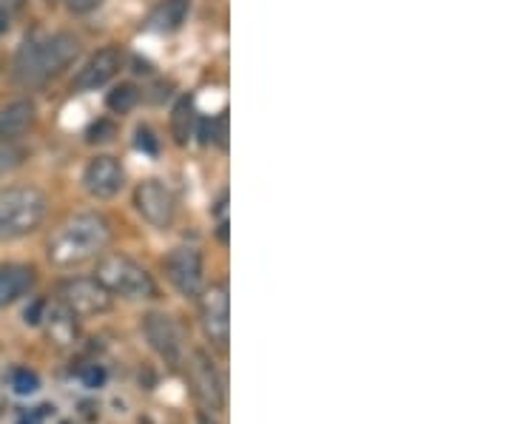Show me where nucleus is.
Wrapping results in <instances>:
<instances>
[{"mask_svg": "<svg viewBox=\"0 0 512 424\" xmlns=\"http://www.w3.org/2000/svg\"><path fill=\"white\" fill-rule=\"evenodd\" d=\"M137 100H140L137 89H134L131 83H123V86H117L114 92H109V97H106V106H109L114 114H126V111H131L134 106H137Z\"/></svg>", "mask_w": 512, "mask_h": 424, "instance_id": "17", "label": "nucleus"}, {"mask_svg": "<svg viewBox=\"0 0 512 424\" xmlns=\"http://www.w3.org/2000/svg\"><path fill=\"white\" fill-rule=\"evenodd\" d=\"M49 319V333L55 336L60 345H66V342H72L74 333H77V325H74V319L77 316L66 308V305H60L52 311V316H46Z\"/></svg>", "mask_w": 512, "mask_h": 424, "instance_id": "16", "label": "nucleus"}, {"mask_svg": "<svg viewBox=\"0 0 512 424\" xmlns=\"http://www.w3.org/2000/svg\"><path fill=\"white\" fill-rule=\"evenodd\" d=\"M137 146H140V148L146 146L148 151H157V146H154V140H151V131H148V129L137 131Z\"/></svg>", "mask_w": 512, "mask_h": 424, "instance_id": "24", "label": "nucleus"}, {"mask_svg": "<svg viewBox=\"0 0 512 424\" xmlns=\"http://www.w3.org/2000/svg\"><path fill=\"white\" fill-rule=\"evenodd\" d=\"M43 308H46V305H43V302H35V305H32V311H26V322H32V325H37V322H40V319H43Z\"/></svg>", "mask_w": 512, "mask_h": 424, "instance_id": "25", "label": "nucleus"}, {"mask_svg": "<svg viewBox=\"0 0 512 424\" xmlns=\"http://www.w3.org/2000/svg\"><path fill=\"white\" fill-rule=\"evenodd\" d=\"M168 282L185 296V299H197L205 288V268H202V254L197 248H174L163 262Z\"/></svg>", "mask_w": 512, "mask_h": 424, "instance_id": "7", "label": "nucleus"}, {"mask_svg": "<svg viewBox=\"0 0 512 424\" xmlns=\"http://www.w3.org/2000/svg\"><path fill=\"white\" fill-rule=\"evenodd\" d=\"M9 9H6V6H3V3H0V35H6V32H9Z\"/></svg>", "mask_w": 512, "mask_h": 424, "instance_id": "26", "label": "nucleus"}, {"mask_svg": "<svg viewBox=\"0 0 512 424\" xmlns=\"http://www.w3.org/2000/svg\"><path fill=\"white\" fill-rule=\"evenodd\" d=\"M12 388L18 396H32L40 390V379H37L35 370H26V368H18L12 373Z\"/></svg>", "mask_w": 512, "mask_h": 424, "instance_id": "18", "label": "nucleus"}, {"mask_svg": "<svg viewBox=\"0 0 512 424\" xmlns=\"http://www.w3.org/2000/svg\"><path fill=\"white\" fill-rule=\"evenodd\" d=\"M20 157H23L20 148H0V174H6V171H12L15 166H20Z\"/></svg>", "mask_w": 512, "mask_h": 424, "instance_id": "20", "label": "nucleus"}, {"mask_svg": "<svg viewBox=\"0 0 512 424\" xmlns=\"http://www.w3.org/2000/svg\"><path fill=\"white\" fill-rule=\"evenodd\" d=\"M134 205H137L140 217L154 228H168L174 222V214H177V200H174L171 188L160 180H146V183L137 185Z\"/></svg>", "mask_w": 512, "mask_h": 424, "instance_id": "10", "label": "nucleus"}, {"mask_svg": "<svg viewBox=\"0 0 512 424\" xmlns=\"http://www.w3.org/2000/svg\"><path fill=\"white\" fill-rule=\"evenodd\" d=\"M185 18H188V0H163V3L151 12L148 29H151V32L171 35V32H177V29L183 26Z\"/></svg>", "mask_w": 512, "mask_h": 424, "instance_id": "15", "label": "nucleus"}, {"mask_svg": "<svg viewBox=\"0 0 512 424\" xmlns=\"http://www.w3.org/2000/svg\"><path fill=\"white\" fill-rule=\"evenodd\" d=\"M123 66V55L117 49H100L97 55L89 57V63L74 77V89L77 92H97L109 83L114 74Z\"/></svg>", "mask_w": 512, "mask_h": 424, "instance_id": "12", "label": "nucleus"}, {"mask_svg": "<svg viewBox=\"0 0 512 424\" xmlns=\"http://www.w3.org/2000/svg\"><path fill=\"white\" fill-rule=\"evenodd\" d=\"M46 194L40 188H6L0 191V242L20 240L37 231L46 220Z\"/></svg>", "mask_w": 512, "mask_h": 424, "instance_id": "3", "label": "nucleus"}, {"mask_svg": "<svg viewBox=\"0 0 512 424\" xmlns=\"http://www.w3.org/2000/svg\"><path fill=\"white\" fill-rule=\"evenodd\" d=\"M111 240L109 222L100 214H74L66 220L49 240V259L57 268H74L83 265L97 254L106 251Z\"/></svg>", "mask_w": 512, "mask_h": 424, "instance_id": "1", "label": "nucleus"}, {"mask_svg": "<svg viewBox=\"0 0 512 424\" xmlns=\"http://www.w3.org/2000/svg\"><path fill=\"white\" fill-rule=\"evenodd\" d=\"M100 3H103V0H66L69 12H74V15H89V12H94Z\"/></svg>", "mask_w": 512, "mask_h": 424, "instance_id": "22", "label": "nucleus"}, {"mask_svg": "<svg viewBox=\"0 0 512 424\" xmlns=\"http://www.w3.org/2000/svg\"><path fill=\"white\" fill-rule=\"evenodd\" d=\"M188 382H191V390L200 399L202 407L220 410L225 405V382H222L214 359L205 351H191V359H188Z\"/></svg>", "mask_w": 512, "mask_h": 424, "instance_id": "8", "label": "nucleus"}, {"mask_svg": "<svg viewBox=\"0 0 512 424\" xmlns=\"http://www.w3.org/2000/svg\"><path fill=\"white\" fill-rule=\"evenodd\" d=\"M200 424H214V422H211V419H208V416H202Z\"/></svg>", "mask_w": 512, "mask_h": 424, "instance_id": "27", "label": "nucleus"}, {"mask_svg": "<svg viewBox=\"0 0 512 424\" xmlns=\"http://www.w3.org/2000/svg\"><path fill=\"white\" fill-rule=\"evenodd\" d=\"M94 279L109 291L111 296H123L128 302H143L157 296V285L143 265L123 254H109L97 262Z\"/></svg>", "mask_w": 512, "mask_h": 424, "instance_id": "4", "label": "nucleus"}, {"mask_svg": "<svg viewBox=\"0 0 512 424\" xmlns=\"http://www.w3.org/2000/svg\"><path fill=\"white\" fill-rule=\"evenodd\" d=\"M143 336H146L148 348L163 359L168 368L183 365L185 342L183 333L177 328V322L168 314H146L143 316Z\"/></svg>", "mask_w": 512, "mask_h": 424, "instance_id": "6", "label": "nucleus"}, {"mask_svg": "<svg viewBox=\"0 0 512 424\" xmlns=\"http://www.w3.org/2000/svg\"><path fill=\"white\" fill-rule=\"evenodd\" d=\"M103 134H114V126L111 123H94L92 129H89V140L92 143H103L106 140Z\"/></svg>", "mask_w": 512, "mask_h": 424, "instance_id": "23", "label": "nucleus"}, {"mask_svg": "<svg viewBox=\"0 0 512 424\" xmlns=\"http://www.w3.org/2000/svg\"><path fill=\"white\" fill-rule=\"evenodd\" d=\"M200 322L205 339L225 351L231 342V308H228V288L225 285H211L202 288L200 294Z\"/></svg>", "mask_w": 512, "mask_h": 424, "instance_id": "5", "label": "nucleus"}, {"mask_svg": "<svg viewBox=\"0 0 512 424\" xmlns=\"http://www.w3.org/2000/svg\"><path fill=\"white\" fill-rule=\"evenodd\" d=\"M35 285V268L29 265H0V311L15 305Z\"/></svg>", "mask_w": 512, "mask_h": 424, "instance_id": "13", "label": "nucleus"}, {"mask_svg": "<svg viewBox=\"0 0 512 424\" xmlns=\"http://www.w3.org/2000/svg\"><path fill=\"white\" fill-rule=\"evenodd\" d=\"M194 114V106H191V100L185 97L183 103L177 106V111H174V134H177V140L180 143H185L188 140V131H191V117Z\"/></svg>", "mask_w": 512, "mask_h": 424, "instance_id": "19", "label": "nucleus"}, {"mask_svg": "<svg viewBox=\"0 0 512 424\" xmlns=\"http://www.w3.org/2000/svg\"><path fill=\"white\" fill-rule=\"evenodd\" d=\"M80 55V40L69 32H55L40 40H26L15 57V74L20 83H46L57 77L66 66H72L74 57Z\"/></svg>", "mask_w": 512, "mask_h": 424, "instance_id": "2", "label": "nucleus"}, {"mask_svg": "<svg viewBox=\"0 0 512 424\" xmlns=\"http://www.w3.org/2000/svg\"><path fill=\"white\" fill-rule=\"evenodd\" d=\"M35 120V103L32 100H15L0 109V140H12L29 129Z\"/></svg>", "mask_w": 512, "mask_h": 424, "instance_id": "14", "label": "nucleus"}, {"mask_svg": "<svg viewBox=\"0 0 512 424\" xmlns=\"http://www.w3.org/2000/svg\"><path fill=\"white\" fill-rule=\"evenodd\" d=\"M126 183V171L120 166V160H114L109 154L89 160V166L83 171V188L97 197V200H111L120 194V188Z\"/></svg>", "mask_w": 512, "mask_h": 424, "instance_id": "11", "label": "nucleus"}, {"mask_svg": "<svg viewBox=\"0 0 512 424\" xmlns=\"http://www.w3.org/2000/svg\"><path fill=\"white\" fill-rule=\"evenodd\" d=\"M103 382H106V370L103 368L92 365L89 370H83V385H86V388H92V390L100 388Z\"/></svg>", "mask_w": 512, "mask_h": 424, "instance_id": "21", "label": "nucleus"}, {"mask_svg": "<svg viewBox=\"0 0 512 424\" xmlns=\"http://www.w3.org/2000/svg\"><path fill=\"white\" fill-rule=\"evenodd\" d=\"M60 305L74 316H100L111 311V294L97 279H69L60 285Z\"/></svg>", "mask_w": 512, "mask_h": 424, "instance_id": "9", "label": "nucleus"}]
</instances>
